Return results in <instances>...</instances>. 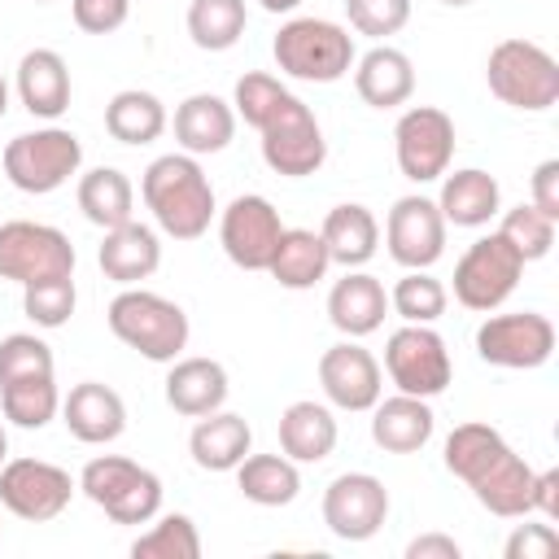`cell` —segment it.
<instances>
[{
    "instance_id": "obj_1",
    "label": "cell",
    "mask_w": 559,
    "mask_h": 559,
    "mask_svg": "<svg viewBox=\"0 0 559 559\" xmlns=\"http://www.w3.org/2000/svg\"><path fill=\"white\" fill-rule=\"evenodd\" d=\"M445 472L459 476L472 498L502 520L533 515V467L507 445V437L480 419L459 424L445 437Z\"/></svg>"
},
{
    "instance_id": "obj_2",
    "label": "cell",
    "mask_w": 559,
    "mask_h": 559,
    "mask_svg": "<svg viewBox=\"0 0 559 559\" xmlns=\"http://www.w3.org/2000/svg\"><path fill=\"white\" fill-rule=\"evenodd\" d=\"M140 197L170 240H201L214 218V183L192 153H162L140 175Z\"/></svg>"
},
{
    "instance_id": "obj_3",
    "label": "cell",
    "mask_w": 559,
    "mask_h": 559,
    "mask_svg": "<svg viewBox=\"0 0 559 559\" xmlns=\"http://www.w3.org/2000/svg\"><path fill=\"white\" fill-rule=\"evenodd\" d=\"M105 323L127 349H135L148 362H175L188 349V336H192L183 306L153 293V288H140V284L122 288L109 301Z\"/></svg>"
},
{
    "instance_id": "obj_4",
    "label": "cell",
    "mask_w": 559,
    "mask_h": 559,
    "mask_svg": "<svg viewBox=\"0 0 559 559\" xmlns=\"http://www.w3.org/2000/svg\"><path fill=\"white\" fill-rule=\"evenodd\" d=\"M280 74L301 83H336L354 70V35L328 17H288L271 44Z\"/></svg>"
},
{
    "instance_id": "obj_5",
    "label": "cell",
    "mask_w": 559,
    "mask_h": 559,
    "mask_svg": "<svg viewBox=\"0 0 559 559\" xmlns=\"http://www.w3.org/2000/svg\"><path fill=\"white\" fill-rule=\"evenodd\" d=\"M79 489L114 524H148L162 511V476L122 454H96L79 472Z\"/></svg>"
},
{
    "instance_id": "obj_6",
    "label": "cell",
    "mask_w": 559,
    "mask_h": 559,
    "mask_svg": "<svg viewBox=\"0 0 559 559\" xmlns=\"http://www.w3.org/2000/svg\"><path fill=\"white\" fill-rule=\"evenodd\" d=\"M485 83L489 92L524 114H542L559 100V61L533 44V39H502L485 57Z\"/></svg>"
},
{
    "instance_id": "obj_7",
    "label": "cell",
    "mask_w": 559,
    "mask_h": 559,
    "mask_svg": "<svg viewBox=\"0 0 559 559\" xmlns=\"http://www.w3.org/2000/svg\"><path fill=\"white\" fill-rule=\"evenodd\" d=\"M0 166H4V179H9L17 192L48 197V192H57L61 183H70V175H79V166H83V144H79V135L66 131V127L22 131V135H13V140L4 144Z\"/></svg>"
},
{
    "instance_id": "obj_8",
    "label": "cell",
    "mask_w": 559,
    "mask_h": 559,
    "mask_svg": "<svg viewBox=\"0 0 559 559\" xmlns=\"http://www.w3.org/2000/svg\"><path fill=\"white\" fill-rule=\"evenodd\" d=\"M258 135H262V162L284 179H306L328 162L323 127H319L314 109L306 100H297L293 92L280 96V105L262 118Z\"/></svg>"
},
{
    "instance_id": "obj_9",
    "label": "cell",
    "mask_w": 559,
    "mask_h": 559,
    "mask_svg": "<svg viewBox=\"0 0 559 559\" xmlns=\"http://www.w3.org/2000/svg\"><path fill=\"white\" fill-rule=\"evenodd\" d=\"M520 275H524V258L507 245L502 231H489L472 240L454 262V301L476 314H489L515 293Z\"/></svg>"
},
{
    "instance_id": "obj_10",
    "label": "cell",
    "mask_w": 559,
    "mask_h": 559,
    "mask_svg": "<svg viewBox=\"0 0 559 559\" xmlns=\"http://www.w3.org/2000/svg\"><path fill=\"white\" fill-rule=\"evenodd\" d=\"M384 371L397 384V393L411 397H437L450 389L454 362L432 323H402L384 341Z\"/></svg>"
},
{
    "instance_id": "obj_11",
    "label": "cell",
    "mask_w": 559,
    "mask_h": 559,
    "mask_svg": "<svg viewBox=\"0 0 559 559\" xmlns=\"http://www.w3.org/2000/svg\"><path fill=\"white\" fill-rule=\"evenodd\" d=\"M48 275H74V245L61 227L13 218L0 223V280L31 284Z\"/></svg>"
},
{
    "instance_id": "obj_12",
    "label": "cell",
    "mask_w": 559,
    "mask_h": 559,
    "mask_svg": "<svg viewBox=\"0 0 559 559\" xmlns=\"http://www.w3.org/2000/svg\"><path fill=\"white\" fill-rule=\"evenodd\" d=\"M393 153L411 183L441 179L454 157V118L437 105H411L393 127Z\"/></svg>"
},
{
    "instance_id": "obj_13",
    "label": "cell",
    "mask_w": 559,
    "mask_h": 559,
    "mask_svg": "<svg viewBox=\"0 0 559 559\" xmlns=\"http://www.w3.org/2000/svg\"><path fill=\"white\" fill-rule=\"evenodd\" d=\"M476 354L489 367L507 371H533L550 362L555 354V323L537 310H511V314H489L476 328Z\"/></svg>"
},
{
    "instance_id": "obj_14",
    "label": "cell",
    "mask_w": 559,
    "mask_h": 559,
    "mask_svg": "<svg viewBox=\"0 0 559 559\" xmlns=\"http://www.w3.org/2000/svg\"><path fill=\"white\" fill-rule=\"evenodd\" d=\"M74 489L79 480H70V472L48 459H4L0 467V507L31 524L57 520L70 507Z\"/></svg>"
},
{
    "instance_id": "obj_15",
    "label": "cell",
    "mask_w": 559,
    "mask_h": 559,
    "mask_svg": "<svg viewBox=\"0 0 559 559\" xmlns=\"http://www.w3.org/2000/svg\"><path fill=\"white\" fill-rule=\"evenodd\" d=\"M445 218L437 210L432 197L424 192H411V197H397L389 218H384V245H389V258L406 271H428L432 262H441L445 253Z\"/></svg>"
},
{
    "instance_id": "obj_16",
    "label": "cell",
    "mask_w": 559,
    "mask_h": 559,
    "mask_svg": "<svg viewBox=\"0 0 559 559\" xmlns=\"http://www.w3.org/2000/svg\"><path fill=\"white\" fill-rule=\"evenodd\" d=\"M389 520V489L371 472H341L323 489V524L341 542H367Z\"/></svg>"
},
{
    "instance_id": "obj_17",
    "label": "cell",
    "mask_w": 559,
    "mask_h": 559,
    "mask_svg": "<svg viewBox=\"0 0 559 559\" xmlns=\"http://www.w3.org/2000/svg\"><path fill=\"white\" fill-rule=\"evenodd\" d=\"M280 231H284L280 210L258 192L236 197L218 214V245L240 271H266V262L280 245Z\"/></svg>"
},
{
    "instance_id": "obj_18",
    "label": "cell",
    "mask_w": 559,
    "mask_h": 559,
    "mask_svg": "<svg viewBox=\"0 0 559 559\" xmlns=\"http://www.w3.org/2000/svg\"><path fill=\"white\" fill-rule=\"evenodd\" d=\"M319 384L323 397L341 411H371L384 393V371L376 362L371 349H362L358 341H341L332 349H323L319 358Z\"/></svg>"
},
{
    "instance_id": "obj_19",
    "label": "cell",
    "mask_w": 559,
    "mask_h": 559,
    "mask_svg": "<svg viewBox=\"0 0 559 559\" xmlns=\"http://www.w3.org/2000/svg\"><path fill=\"white\" fill-rule=\"evenodd\" d=\"M61 424L83 445H109L127 428V402L118 389L100 380H83L61 397Z\"/></svg>"
},
{
    "instance_id": "obj_20",
    "label": "cell",
    "mask_w": 559,
    "mask_h": 559,
    "mask_svg": "<svg viewBox=\"0 0 559 559\" xmlns=\"http://www.w3.org/2000/svg\"><path fill=\"white\" fill-rule=\"evenodd\" d=\"M384 314H389V293H384V284H380L376 275L358 271V266L345 271V280H336L332 293H328V319H332V328H336L341 336H349V341L371 336V332L384 323Z\"/></svg>"
},
{
    "instance_id": "obj_21",
    "label": "cell",
    "mask_w": 559,
    "mask_h": 559,
    "mask_svg": "<svg viewBox=\"0 0 559 559\" xmlns=\"http://www.w3.org/2000/svg\"><path fill=\"white\" fill-rule=\"evenodd\" d=\"M231 384H227V367L218 358H175L166 371V406L175 415L201 419L210 411H218L227 402Z\"/></svg>"
},
{
    "instance_id": "obj_22",
    "label": "cell",
    "mask_w": 559,
    "mask_h": 559,
    "mask_svg": "<svg viewBox=\"0 0 559 559\" xmlns=\"http://www.w3.org/2000/svg\"><path fill=\"white\" fill-rule=\"evenodd\" d=\"M437 415L428 406V397H411V393H393L371 406V441L389 454H415L432 441Z\"/></svg>"
},
{
    "instance_id": "obj_23",
    "label": "cell",
    "mask_w": 559,
    "mask_h": 559,
    "mask_svg": "<svg viewBox=\"0 0 559 559\" xmlns=\"http://www.w3.org/2000/svg\"><path fill=\"white\" fill-rule=\"evenodd\" d=\"M354 92L371 109H397L415 96V66L402 48L376 44L371 52L354 57Z\"/></svg>"
},
{
    "instance_id": "obj_24",
    "label": "cell",
    "mask_w": 559,
    "mask_h": 559,
    "mask_svg": "<svg viewBox=\"0 0 559 559\" xmlns=\"http://www.w3.org/2000/svg\"><path fill=\"white\" fill-rule=\"evenodd\" d=\"M236 135V109L214 92H192L175 105V144L192 157L223 153Z\"/></svg>"
},
{
    "instance_id": "obj_25",
    "label": "cell",
    "mask_w": 559,
    "mask_h": 559,
    "mask_svg": "<svg viewBox=\"0 0 559 559\" xmlns=\"http://www.w3.org/2000/svg\"><path fill=\"white\" fill-rule=\"evenodd\" d=\"M96 262L105 271V280L131 288L140 280H148L157 266H162V240L148 223H122V227H109L100 249H96Z\"/></svg>"
},
{
    "instance_id": "obj_26",
    "label": "cell",
    "mask_w": 559,
    "mask_h": 559,
    "mask_svg": "<svg viewBox=\"0 0 559 559\" xmlns=\"http://www.w3.org/2000/svg\"><path fill=\"white\" fill-rule=\"evenodd\" d=\"M17 100L35 118H61L70 109V66L57 48H31L17 61Z\"/></svg>"
},
{
    "instance_id": "obj_27",
    "label": "cell",
    "mask_w": 559,
    "mask_h": 559,
    "mask_svg": "<svg viewBox=\"0 0 559 559\" xmlns=\"http://www.w3.org/2000/svg\"><path fill=\"white\" fill-rule=\"evenodd\" d=\"M253 450V428L236 411H210L188 432V454L205 472H236V463Z\"/></svg>"
},
{
    "instance_id": "obj_28",
    "label": "cell",
    "mask_w": 559,
    "mask_h": 559,
    "mask_svg": "<svg viewBox=\"0 0 559 559\" xmlns=\"http://www.w3.org/2000/svg\"><path fill=\"white\" fill-rule=\"evenodd\" d=\"M437 210L445 223L454 227H485L498 210H502V188L489 170L480 166H463V170H445L441 175V197Z\"/></svg>"
},
{
    "instance_id": "obj_29",
    "label": "cell",
    "mask_w": 559,
    "mask_h": 559,
    "mask_svg": "<svg viewBox=\"0 0 559 559\" xmlns=\"http://www.w3.org/2000/svg\"><path fill=\"white\" fill-rule=\"evenodd\" d=\"M323 245H328V258L345 271L354 266H367L376 258V245H380V223L367 205L358 201H345V205H332L323 227H319Z\"/></svg>"
},
{
    "instance_id": "obj_30",
    "label": "cell",
    "mask_w": 559,
    "mask_h": 559,
    "mask_svg": "<svg viewBox=\"0 0 559 559\" xmlns=\"http://www.w3.org/2000/svg\"><path fill=\"white\" fill-rule=\"evenodd\" d=\"M336 415L323 406V402H293L284 406L280 415V450L293 459V463H323L332 450H336Z\"/></svg>"
},
{
    "instance_id": "obj_31",
    "label": "cell",
    "mask_w": 559,
    "mask_h": 559,
    "mask_svg": "<svg viewBox=\"0 0 559 559\" xmlns=\"http://www.w3.org/2000/svg\"><path fill=\"white\" fill-rule=\"evenodd\" d=\"M328 266H332V258H328V245H323L319 231H310V227H284L280 231V245H275V253L266 262V275L280 288L301 293V288H314L328 275Z\"/></svg>"
},
{
    "instance_id": "obj_32",
    "label": "cell",
    "mask_w": 559,
    "mask_h": 559,
    "mask_svg": "<svg viewBox=\"0 0 559 559\" xmlns=\"http://www.w3.org/2000/svg\"><path fill=\"white\" fill-rule=\"evenodd\" d=\"M74 197H79L83 218L92 227H100V231L122 227V223L135 218V188H131V179L118 166H96V170L79 175Z\"/></svg>"
},
{
    "instance_id": "obj_33",
    "label": "cell",
    "mask_w": 559,
    "mask_h": 559,
    "mask_svg": "<svg viewBox=\"0 0 559 559\" xmlns=\"http://www.w3.org/2000/svg\"><path fill=\"white\" fill-rule=\"evenodd\" d=\"M236 485L258 507H288L301 493V472L288 454H245L236 463Z\"/></svg>"
},
{
    "instance_id": "obj_34",
    "label": "cell",
    "mask_w": 559,
    "mask_h": 559,
    "mask_svg": "<svg viewBox=\"0 0 559 559\" xmlns=\"http://www.w3.org/2000/svg\"><path fill=\"white\" fill-rule=\"evenodd\" d=\"M166 105L153 96V92H140V87H122L109 96L105 105V131L118 140V144H153L162 131H166Z\"/></svg>"
},
{
    "instance_id": "obj_35",
    "label": "cell",
    "mask_w": 559,
    "mask_h": 559,
    "mask_svg": "<svg viewBox=\"0 0 559 559\" xmlns=\"http://www.w3.org/2000/svg\"><path fill=\"white\" fill-rule=\"evenodd\" d=\"M0 411L9 424L17 428H48L61 411V389L57 376H26V380H9L0 384Z\"/></svg>"
},
{
    "instance_id": "obj_36",
    "label": "cell",
    "mask_w": 559,
    "mask_h": 559,
    "mask_svg": "<svg viewBox=\"0 0 559 559\" xmlns=\"http://www.w3.org/2000/svg\"><path fill=\"white\" fill-rule=\"evenodd\" d=\"M245 0H192L188 4V35L201 52H227L245 35Z\"/></svg>"
},
{
    "instance_id": "obj_37",
    "label": "cell",
    "mask_w": 559,
    "mask_h": 559,
    "mask_svg": "<svg viewBox=\"0 0 559 559\" xmlns=\"http://www.w3.org/2000/svg\"><path fill=\"white\" fill-rule=\"evenodd\" d=\"M135 559H201V533L192 524V515L170 511L157 524H148V533H140L131 542Z\"/></svg>"
},
{
    "instance_id": "obj_38",
    "label": "cell",
    "mask_w": 559,
    "mask_h": 559,
    "mask_svg": "<svg viewBox=\"0 0 559 559\" xmlns=\"http://www.w3.org/2000/svg\"><path fill=\"white\" fill-rule=\"evenodd\" d=\"M445 301H450L445 284L428 271H406L389 293V310L402 323H437L445 314Z\"/></svg>"
},
{
    "instance_id": "obj_39",
    "label": "cell",
    "mask_w": 559,
    "mask_h": 559,
    "mask_svg": "<svg viewBox=\"0 0 559 559\" xmlns=\"http://www.w3.org/2000/svg\"><path fill=\"white\" fill-rule=\"evenodd\" d=\"M79 306V288H74V275H48V280H31L22 284V310L35 328H66L70 314Z\"/></svg>"
},
{
    "instance_id": "obj_40",
    "label": "cell",
    "mask_w": 559,
    "mask_h": 559,
    "mask_svg": "<svg viewBox=\"0 0 559 559\" xmlns=\"http://www.w3.org/2000/svg\"><path fill=\"white\" fill-rule=\"evenodd\" d=\"M555 227H559V218L542 214V210L528 201V205L507 210L498 231L507 236V245H511L524 262H537V258H546V253H550V245H555Z\"/></svg>"
},
{
    "instance_id": "obj_41",
    "label": "cell",
    "mask_w": 559,
    "mask_h": 559,
    "mask_svg": "<svg viewBox=\"0 0 559 559\" xmlns=\"http://www.w3.org/2000/svg\"><path fill=\"white\" fill-rule=\"evenodd\" d=\"M26 376H57V358L48 341H39L35 332H9L0 341V384L26 380Z\"/></svg>"
},
{
    "instance_id": "obj_42",
    "label": "cell",
    "mask_w": 559,
    "mask_h": 559,
    "mask_svg": "<svg viewBox=\"0 0 559 559\" xmlns=\"http://www.w3.org/2000/svg\"><path fill=\"white\" fill-rule=\"evenodd\" d=\"M288 87L275 79V74H266V70H245L240 79H236V92H231V109H236V118H245L253 131L262 127V118L280 105V96H284Z\"/></svg>"
},
{
    "instance_id": "obj_43",
    "label": "cell",
    "mask_w": 559,
    "mask_h": 559,
    "mask_svg": "<svg viewBox=\"0 0 559 559\" xmlns=\"http://www.w3.org/2000/svg\"><path fill=\"white\" fill-rule=\"evenodd\" d=\"M345 17L358 35L389 39L411 22V0H345Z\"/></svg>"
},
{
    "instance_id": "obj_44",
    "label": "cell",
    "mask_w": 559,
    "mask_h": 559,
    "mask_svg": "<svg viewBox=\"0 0 559 559\" xmlns=\"http://www.w3.org/2000/svg\"><path fill=\"white\" fill-rule=\"evenodd\" d=\"M74 26L87 35H114L131 17V0H70Z\"/></svg>"
},
{
    "instance_id": "obj_45",
    "label": "cell",
    "mask_w": 559,
    "mask_h": 559,
    "mask_svg": "<svg viewBox=\"0 0 559 559\" xmlns=\"http://www.w3.org/2000/svg\"><path fill=\"white\" fill-rule=\"evenodd\" d=\"M555 550H559V533L550 528V520L546 524H515V533L502 546L507 559H550Z\"/></svg>"
},
{
    "instance_id": "obj_46",
    "label": "cell",
    "mask_w": 559,
    "mask_h": 559,
    "mask_svg": "<svg viewBox=\"0 0 559 559\" xmlns=\"http://www.w3.org/2000/svg\"><path fill=\"white\" fill-rule=\"evenodd\" d=\"M528 188H533V205H537L542 214L559 218V157H546V162L533 170Z\"/></svg>"
},
{
    "instance_id": "obj_47",
    "label": "cell",
    "mask_w": 559,
    "mask_h": 559,
    "mask_svg": "<svg viewBox=\"0 0 559 559\" xmlns=\"http://www.w3.org/2000/svg\"><path fill=\"white\" fill-rule=\"evenodd\" d=\"M463 546L450 533H419L406 542V559H459Z\"/></svg>"
},
{
    "instance_id": "obj_48",
    "label": "cell",
    "mask_w": 559,
    "mask_h": 559,
    "mask_svg": "<svg viewBox=\"0 0 559 559\" xmlns=\"http://www.w3.org/2000/svg\"><path fill=\"white\" fill-rule=\"evenodd\" d=\"M533 511L542 520H559V467H546L533 476Z\"/></svg>"
},
{
    "instance_id": "obj_49",
    "label": "cell",
    "mask_w": 559,
    "mask_h": 559,
    "mask_svg": "<svg viewBox=\"0 0 559 559\" xmlns=\"http://www.w3.org/2000/svg\"><path fill=\"white\" fill-rule=\"evenodd\" d=\"M258 4H262L266 13H293V9L301 4V0H258Z\"/></svg>"
},
{
    "instance_id": "obj_50",
    "label": "cell",
    "mask_w": 559,
    "mask_h": 559,
    "mask_svg": "<svg viewBox=\"0 0 559 559\" xmlns=\"http://www.w3.org/2000/svg\"><path fill=\"white\" fill-rule=\"evenodd\" d=\"M9 114V83H4V74H0V118Z\"/></svg>"
},
{
    "instance_id": "obj_51",
    "label": "cell",
    "mask_w": 559,
    "mask_h": 559,
    "mask_svg": "<svg viewBox=\"0 0 559 559\" xmlns=\"http://www.w3.org/2000/svg\"><path fill=\"white\" fill-rule=\"evenodd\" d=\"M4 459H9V432H4V424H0V467H4Z\"/></svg>"
},
{
    "instance_id": "obj_52",
    "label": "cell",
    "mask_w": 559,
    "mask_h": 559,
    "mask_svg": "<svg viewBox=\"0 0 559 559\" xmlns=\"http://www.w3.org/2000/svg\"><path fill=\"white\" fill-rule=\"evenodd\" d=\"M441 4H450V9H463V4H472V0H441Z\"/></svg>"
},
{
    "instance_id": "obj_53",
    "label": "cell",
    "mask_w": 559,
    "mask_h": 559,
    "mask_svg": "<svg viewBox=\"0 0 559 559\" xmlns=\"http://www.w3.org/2000/svg\"><path fill=\"white\" fill-rule=\"evenodd\" d=\"M35 4H52V0H35Z\"/></svg>"
}]
</instances>
